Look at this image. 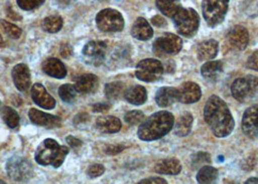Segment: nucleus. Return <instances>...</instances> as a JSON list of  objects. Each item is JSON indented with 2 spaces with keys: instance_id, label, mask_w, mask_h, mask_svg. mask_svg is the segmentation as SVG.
I'll use <instances>...</instances> for the list:
<instances>
[{
  "instance_id": "obj_1",
  "label": "nucleus",
  "mask_w": 258,
  "mask_h": 184,
  "mask_svg": "<svg viewBox=\"0 0 258 184\" xmlns=\"http://www.w3.org/2000/svg\"><path fill=\"white\" fill-rule=\"evenodd\" d=\"M204 119L213 134L218 138L229 136L235 126V121L226 103L216 95L211 96L207 101Z\"/></svg>"
},
{
  "instance_id": "obj_2",
  "label": "nucleus",
  "mask_w": 258,
  "mask_h": 184,
  "mask_svg": "<svg viewBox=\"0 0 258 184\" xmlns=\"http://www.w3.org/2000/svg\"><path fill=\"white\" fill-rule=\"evenodd\" d=\"M174 116L166 111L157 112L146 119L138 129V137L145 142L158 140L174 127Z\"/></svg>"
},
{
  "instance_id": "obj_3",
  "label": "nucleus",
  "mask_w": 258,
  "mask_h": 184,
  "mask_svg": "<svg viewBox=\"0 0 258 184\" xmlns=\"http://www.w3.org/2000/svg\"><path fill=\"white\" fill-rule=\"evenodd\" d=\"M68 152V147L59 145L53 139H46L35 151V161L41 166L51 165L57 169L63 164Z\"/></svg>"
},
{
  "instance_id": "obj_4",
  "label": "nucleus",
  "mask_w": 258,
  "mask_h": 184,
  "mask_svg": "<svg viewBox=\"0 0 258 184\" xmlns=\"http://www.w3.org/2000/svg\"><path fill=\"white\" fill-rule=\"evenodd\" d=\"M234 98L241 103H249L258 99V78L246 75L234 80L231 86Z\"/></svg>"
},
{
  "instance_id": "obj_5",
  "label": "nucleus",
  "mask_w": 258,
  "mask_h": 184,
  "mask_svg": "<svg viewBox=\"0 0 258 184\" xmlns=\"http://www.w3.org/2000/svg\"><path fill=\"white\" fill-rule=\"evenodd\" d=\"M177 31L184 37H192L199 27L200 19L192 8H181L173 17Z\"/></svg>"
},
{
  "instance_id": "obj_6",
  "label": "nucleus",
  "mask_w": 258,
  "mask_h": 184,
  "mask_svg": "<svg viewBox=\"0 0 258 184\" xmlns=\"http://www.w3.org/2000/svg\"><path fill=\"white\" fill-rule=\"evenodd\" d=\"M6 171L11 179L19 182L29 181L34 174L31 163L22 156L10 158L6 163Z\"/></svg>"
},
{
  "instance_id": "obj_7",
  "label": "nucleus",
  "mask_w": 258,
  "mask_h": 184,
  "mask_svg": "<svg viewBox=\"0 0 258 184\" xmlns=\"http://www.w3.org/2000/svg\"><path fill=\"white\" fill-rule=\"evenodd\" d=\"M229 0H203L202 11L210 27H217L222 23L228 10Z\"/></svg>"
},
{
  "instance_id": "obj_8",
  "label": "nucleus",
  "mask_w": 258,
  "mask_h": 184,
  "mask_svg": "<svg viewBox=\"0 0 258 184\" xmlns=\"http://www.w3.org/2000/svg\"><path fill=\"white\" fill-rule=\"evenodd\" d=\"M97 28L102 32H119L124 27V20L122 15L112 8H107L97 14Z\"/></svg>"
},
{
  "instance_id": "obj_9",
  "label": "nucleus",
  "mask_w": 258,
  "mask_h": 184,
  "mask_svg": "<svg viewBox=\"0 0 258 184\" xmlns=\"http://www.w3.org/2000/svg\"><path fill=\"white\" fill-rule=\"evenodd\" d=\"M164 68L160 61L154 58L144 59L136 67L135 75L138 79L146 82L156 81L162 77Z\"/></svg>"
},
{
  "instance_id": "obj_10",
  "label": "nucleus",
  "mask_w": 258,
  "mask_h": 184,
  "mask_svg": "<svg viewBox=\"0 0 258 184\" xmlns=\"http://www.w3.org/2000/svg\"><path fill=\"white\" fill-rule=\"evenodd\" d=\"M182 48L181 38L172 33H165L154 43V53L158 56L173 55L179 53Z\"/></svg>"
},
{
  "instance_id": "obj_11",
  "label": "nucleus",
  "mask_w": 258,
  "mask_h": 184,
  "mask_svg": "<svg viewBox=\"0 0 258 184\" xmlns=\"http://www.w3.org/2000/svg\"><path fill=\"white\" fill-rule=\"evenodd\" d=\"M248 32L245 27L241 26L233 27L226 36L225 49L233 52L244 51L248 44Z\"/></svg>"
},
{
  "instance_id": "obj_12",
  "label": "nucleus",
  "mask_w": 258,
  "mask_h": 184,
  "mask_svg": "<svg viewBox=\"0 0 258 184\" xmlns=\"http://www.w3.org/2000/svg\"><path fill=\"white\" fill-rule=\"evenodd\" d=\"M106 52L107 44L104 41H91L85 45L83 55L89 64L99 66L103 62Z\"/></svg>"
},
{
  "instance_id": "obj_13",
  "label": "nucleus",
  "mask_w": 258,
  "mask_h": 184,
  "mask_svg": "<svg viewBox=\"0 0 258 184\" xmlns=\"http://www.w3.org/2000/svg\"><path fill=\"white\" fill-rule=\"evenodd\" d=\"M242 130L249 139L258 138V105L248 108L243 116Z\"/></svg>"
},
{
  "instance_id": "obj_14",
  "label": "nucleus",
  "mask_w": 258,
  "mask_h": 184,
  "mask_svg": "<svg viewBox=\"0 0 258 184\" xmlns=\"http://www.w3.org/2000/svg\"><path fill=\"white\" fill-rule=\"evenodd\" d=\"M28 118L35 125L46 127V128H58L61 126V119L50 114H46L34 108L30 109L28 112Z\"/></svg>"
},
{
  "instance_id": "obj_15",
  "label": "nucleus",
  "mask_w": 258,
  "mask_h": 184,
  "mask_svg": "<svg viewBox=\"0 0 258 184\" xmlns=\"http://www.w3.org/2000/svg\"><path fill=\"white\" fill-rule=\"evenodd\" d=\"M178 101L183 104H194L200 100L202 92L200 86L192 82V81H185L181 83V86L178 88Z\"/></svg>"
},
{
  "instance_id": "obj_16",
  "label": "nucleus",
  "mask_w": 258,
  "mask_h": 184,
  "mask_svg": "<svg viewBox=\"0 0 258 184\" xmlns=\"http://www.w3.org/2000/svg\"><path fill=\"white\" fill-rule=\"evenodd\" d=\"M31 97L36 105L45 110H52L56 105L54 98L41 83H35L32 86Z\"/></svg>"
},
{
  "instance_id": "obj_17",
  "label": "nucleus",
  "mask_w": 258,
  "mask_h": 184,
  "mask_svg": "<svg viewBox=\"0 0 258 184\" xmlns=\"http://www.w3.org/2000/svg\"><path fill=\"white\" fill-rule=\"evenodd\" d=\"M14 84L19 91H26L31 83V76L28 66L20 63L15 66L12 70Z\"/></svg>"
},
{
  "instance_id": "obj_18",
  "label": "nucleus",
  "mask_w": 258,
  "mask_h": 184,
  "mask_svg": "<svg viewBox=\"0 0 258 184\" xmlns=\"http://www.w3.org/2000/svg\"><path fill=\"white\" fill-rule=\"evenodd\" d=\"M42 69L45 74L54 79H64L67 70L64 64L57 58H48L42 64Z\"/></svg>"
},
{
  "instance_id": "obj_19",
  "label": "nucleus",
  "mask_w": 258,
  "mask_h": 184,
  "mask_svg": "<svg viewBox=\"0 0 258 184\" xmlns=\"http://www.w3.org/2000/svg\"><path fill=\"white\" fill-rule=\"evenodd\" d=\"M99 84V79L93 74H85L80 76L75 81V88L78 93L88 94L94 92Z\"/></svg>"
},
{
  "instance_id": "obj_20",
  "label": "nucleus",
  "mask_w": 258,
  "mask_h": 184,
  "mask_svg": "<svg viewBox=\"0 0 258 184\" xmlns=\"http://www.w3.org/2000/svg\"><path fill=\"white\" fill-rule=\"evenodd\" d=\"M131 34L140 41H148L154 36V30L144 18H138L131 28Z\"/></svg>"
},
{
  "instance_id": "obj_21",
  "label": "nucleus",
  "mask_w": 258,
  "mask_h": 184,
  "mask_svg": "<svg viewBox=\"0 0 258 184\" xmlns=\"http://www.w3.org/2000/svg\"><path fill=\"white\" fill-rule=\"evenodd\" d=\"M178 88L169 86L161 87L157 90L155 95L156 104L161 108H167L178 101Z\"/></svg>"
},
{
  "instance_id": "obj_22",
  "label": "nucleus",
  "mask_w": 258,
  "mask_h": 184,
  "mask_svg": "<svg viewBox=\"0 0 258 184\" xmlns=\"http://www.w3.org/2000/svg\"><path fill=\"white\" fill-rule=\"evenodd\" d=\"M219 52V43L216 40L202 42L197 48V57L201 61L214 59Z\"/></svg>"
},
{
  "instance_id": "obj_23",
  "label": "nucleus",
  "mask_w": 258,
  "mask_h": 184,
  "mask_svg": "<svg viewBox=\"0 0 258 184\" xmlns=\"http://www.w3.org/2000/svg\"><path fill=\"white\" fill-rule=\"evenodd\" d=\"M96 128L105 134H115L120 130L121 122L113 116L100 117L96 119Z\"/></svg>"
},
{
  "instance_id": "obj_24",
  "label": "nucleus",
  "mask_w": 258,
  "mask_h": 184,
  "mask_svg": "<svg viewBox=\"0 0 258 184\" xmlns=\"http://www.w3.org/2000/svg\"><path fill=\"white\" fill-rule=\"evenodd\" d=\"M155 172L161 173V174L176 175L181 172V163L177 159L160 160L155 164Z\"/></svg>"
},
{
  "instance_id": "obj_25",
  "label": "nucleus",
  "mask_w": 258,
  "mask_h": 184,
  "mask_svg": "<svg viewBox=\"0 0 258 184\" xmlns=\"http://www.w3.org/2000/svg\"><path fill=\"white\" fill-rule=\"evenodd\" d=\"M124 97L130 104L140 106L147 101L148 94L146 88L142 85H134L125 91Z\"/></svg>"
},
{
  "instance_id": "obj_26",
  "label": "nucleus",
  "mask_w": 258,
  "mask_h": 184,
  "mask_svg": "<svg viewBox=\"0 0 258 184\" xmlns=\"http://www.w3.org/2000/svg\"><path fill=\"white\" fill-rule=\"evenodd\" d=\"M223 72L221 61H209L201 67V74L207 80H217Z\"/></svg>"
},
{
  "instance_id": "obj_27",
  "label": "nucleus",
  "mask_w": 258,
  "mask_h": 184,
  "mask_svg": "<svg viewBox=\"0 0 258 184\" xmlns=\"http://www.w3.org/2000/svg\"><path fill=\"white\" fill-rule=\"evenodd\" d=\"M192 124H194L192 115L189 113H185L178 119V121L174 125V132L179 137H185L191 131Z\"/></svg>"
},
{
  "instance_id": "obj_28",
  "label": "nucleus",
  "mask_w": 258,
  "mask_h": 184,
  "mask_svg": "<svg viewBox=\"0 0 258 184\" xmlns=\"http://www.w3.org/2000/svg\"><path fill=\"white\" fill-rule=\"evenodd\" d=\"M156 7L164 16L173 18L181 8L180 0H155Z\"/></svg>"
},
{
  "instance_id": "obj_29",
  "label": "nucleus",
  "mask_w": 258,
  "mask_h": 184,
  "mask_svg": "<svg viewBox=\"0 0 258 184\" xmlns=\"http://www.w3.org/2000/svg\"><path fill=\"white\" fill-rule=\"evenodd\" d=\"M125 84L121 81H113L105 85L104 93L107 99L109 100H117L121 98L125 93Z\"/></svg>"
},
{
  "instance_id": "obj_30",
  "label": "nucleus",
  "mask_w": 258,
  "mask_h": 184,
  "mask_svg": "<svg viewBox=\"0 0 258 184\" xmlns=\"http://www.w3.org/2000/svg\"><path fill=\"white\" fill-rule=\"evenodd\" d=\"M219 176V171L211 166H203L196 175V179L199 183L209 184L216 182Z\"/></svg>"
},
{
  "instance_id": "obj_31",
  "label": "nucleus",
  "mask_w": 258,
  "mask_h": 184,
  "mask_svg": "<svg viewBox=\"0 0 258 184\" xmlns=\"http://www.w3.org/2000/svg\"><path fill=\"white\" fill-rule=\"evenodd\" d=\"M63 27V20L58 16H50L43 20L42 27L49 33H56Z\"/></svg>"
},
{
  "instance_id": "obj_32",
  "label": "nucleus",
  "mask_w": 258,
  "mask_h": 184,
  "mask_svg": "<svg viewBox=\"0 0 258 184\" xmlns=\"http://www.w3.org/2000/svg\"><path fill=\"white\" fill-rule=\"evenodd\" d=\"M1 117L4 120V122L10 127V128H16L18 127L20 123V116L19 114L12 109L11 107H2L1 111Z\"/></svg>"
},
{
  "instance_id": "obj_33",
  "label": "nucleus",
  "mask_w": 258,
  "mask_h": 184,
  "mask_svg": "<svg viewBox=\"0 0 258 184\" xmlns=\"http://www.w3.org/2000/svg\"><path fill=\"white\" fill-rule=\"evenodd\" d=\"M77 93L75 86L71 84H63L58 88V95L65 103H72L75 100Z\"/></svg>"
},
{
  "instance_id": "obj_34",
  "label": "nucleus",
  "mask_w": 258,
  "mask_h": 184,
  "mask_svg": "<svg viewBox=\"0 0 258 184\" xmlns=\"http://www.w3.org/2000/svg\"><path fill=\"white\" fill-rule=\"evenodd\" d=\"M0 25L2 27V29L4 30V32L11 38L13 39H18L21 37L22 35V29L20 27L15 26L11 23H8L4 20H1L0 21Z\"/></svg>"
},
{
  "instance_id": "obj_35",
  "label": "nucleus",
  "mask_w": 258,
  "mask_h": 184,
  "mask_svg": "<svg viewBox=\"0 0 258 184\" xmlns=\"http://www.w3.org/2000/svg\"><path fill=\"white\" fill-rule=\"evenodd\" d=\"M212 162V159L209 153L207 152H197L192 156V167L194 169H197L199 167H203L206 164H210Z\"/></svg>"
},
{
  "instance_id": "obj_36",
  "label": "nucleus",
  "mask_w": 258,
  "mask_h": 184,
  "mask_svg": "<svg viewBox=\"0 0 258 184\" xmlns=\"http://www.w3.org/2000/svg\"><path fill=\"white\" fill-rule=\"evenodd\" d=\"M145 119V115L141 111H130L125 117L124 120L130 125H137L140 124Z\"/></svg>"
},
{
  "instance_id": "obj_37",
  "label": "nucleus",
  "mask_w": 258,
  "mask_h": 184,
  "mask_svg": "<svg viewBox=\"0 0 258 184\" xmlns=\"http://www.w3.org/2000/svg\"><path fill=\"white\" fill-rule=\"evenodd\" d=\"M45 0H17L19 7L25 11H30L40 7Z\"/></svg>"
},
{
  "instance_id": "obj_38",
  "label": "nucleus",
  "mask_w": 258,
  "mask_h": 184,
  "mask_svg": "<svg viewBox=\"0 0 258 184\" xmlns=\"http://www.w3.org/2000/svg\"><path fill=\"white\" fill-rule=\"evenodd\" d=\"M105 171V168L103 165L101 164H93L90 166V168L88 169V174L91 178H95L98 177L100 175H102Z\"/></svg>"
},
{
  "instance_id": "obj_39",
  "label": "nucleus",
  "mask_w": 258,
  "mask_h": 184,
  "mask_svg": "<svg viewBox=\"0 0 258 184\" xmlns=\"http://www.w3.org/2000/svg\"><path fill=\"white\" fill-rule=\"evenodd\" d=\"M246 66H247V68H249L251 70L258 71V50L248 57Z\"/></svg>"
},
{
  "instance_id": "obj_40",
  "label": "nucleus",
  "mask_w": 258,
  "mask_h": 184,
  "mask_svg": "<svg viewBox=\"0 0 258 184\" xmlns=\"http://www.w3.org/2000/svg\"><path fill=\"white\" fill-rule=\"evenodd\" d=\"M111 106L107 103H97L95 105L92 106V111L94 113H106L110 110Z\"/></svg>"
},
{
  "instance_id": "obj_41",
  "label": "nucleus",
  "mask_w": 258,
  "mask_h": 184,
  "mask_svg": "<svg viewBox=\"0 0 258 184\" xmlns=\"http://www.w3.org/2000/svg\"><path fill=\"white\" fill-rule=\"evenodd\" d=\"M124 149L123 145H109L106 148V153L110 155H116L117 153L121 152Z\"/></svg>"
},
{
  "instance_id": "obj_42",
  "label": "nucleus",
  "mask_w": 258,
  "mask_h": 184,
  "mask_svg": "<svg viewBox=\"0 0 258 184\" xmlns=\"http://www.w3.org/2000/svg\"><path fill=\"white\" fill-rule=\"evenodd\" d=\"M66 142H67V144L70 145L72 148H79V147H81L82 145H83L82 141H80L79 139L73 137V136H68V137H66Z\"/></svg>"
},
{
  "instance_id": "obj_43",
  "label": "nucleus",
  "mask_w": 258,
  "mask_h": 184,
  "mask_svg": "<svg viewBox=\"0 0 258 184\" xmlns=\"http://www.w3.org/2000/svg\"><path fill=\"white\" fill-rule=\"evenodd\" d=\"M152 24L157 27H165L167 25L166 21L163 19V17L161 16H155L152 19Z\"/></svg>"
},
{
  "instance_id": "obj_44",
  "label": "nucleus",
  "mask_w": 258,
  "mask_h": 184,
  "mask_svg": "<svg viewBox=\"0 0 258 184\" xmlns=\"http://www.w3.org/2000/svg\"><path fill=\"white\" fill-rule=\"evenodd\" d=\"M140 184L142 183H167V181L163 178H160V177H150V178H145L141 180Z\"/></svg>"
},
{
  "instance_id": "obj_45",
  "label": "nucleus",
  "mask_w": 258,
  "mask_h": 184,
  "mask_svg": "<svg viewBox=\"0 0 258 184\" xmlns=\"http://www.w3.org/2000/svg\"><path fill=\"white\" fill-rule=\"evenodd\" d=\"M90 119V117L88 114H80L74 119V123L75 124H80V123H86L88 120Z\"/></svg>"
},
{
  "instance_id": "obj_46",
  "label": "nucleus",
  "mask_w": 258,
  "mask_h": 184,
  "mask_svg": "<svg viewBox=\"0 0 258 184\" xmlns=\"http://www.w3.org/2000/svg\"><path fill=\"white\" fill-rule=\"evenodd\" d=\"M6 13H7V16H8L11 20H13V21H21V20H22V17H21L19 14L14 12L13 10H12L11 8H9V7L7 8Z\"/></svg>"
},
{
  "instance_id": "obj_47",
  "label": "nucleus",
  "mask_w": 258,
  "mask_h": 184,
  "mask_svg": "<svg viewBox=\"0 0 258 184\" xmlns=\"http://www.w3.org/2000/svg\"><path fill=\"white\" fill-rule=\"evenodd\" d=\"M56 2V4H58L60 7H68L70 5H72L75 1L77 0H54Z\"/></svg>"
},
{
  "instance_id": "obj_48",
  "label": "nucleus",
  "mask_w": 258,
  "mask_h": 184,
  "mask_svg": "<svg viewBox=\"0 0 258 184\" xmlns=\"http://www.w3.org/2000/svg\"><path fill=\"white\" fill-rule=\"evenodd\" d=\"M60 52L62 53L63 57H67V56H69L72 53V48L69 45H65V46L61 48Z\"/></svg>"
},
{
  "instance_id": "obj_49",
  "label": "nucleus",
  "mask_w": 258,
  "mask_h": 184,
  "mask_svg": "<svg viewBox=\"0 0 258 184\" xmlns=\"http://www.w3.org/2000/svg\"><path fill=\"white\" fill-rule=\"evenodd\" d=\"M258 184V178L257 177H251V178H248L246 181H245V184Z\"/></svg>"
},
{
  "instance_id": "obj_50",
  "label": "nucleus",
  "mask_w": 258,
  "mask_h": 184,
  "mask_svg": "<svg viewBox=\"0 0 258 184\" xmlns=\"http://www.w3.org/2000/svg\"><path fill=\"white\" fill-rule=\"evenodd\" d=\"M4 41L2 39V36H1V34H0V48H3L4 47Z\"/></svg>"
},
{
  "instance_id": "obj_51",
  "label": "nucleus",
  "mask_w": 258,
  "mask_h": 184,
  "mask_svg": "<svg viewBox=\"0 0 258 184\" xmlns=\"http://www.w3.org/2000/svg\"><path fill=\"white\" fill-rule=\"evenodd\" d=\"M0 183L5 184V182H4V181H3V180L0 178Z\"/></svg>"
},
{
  "instance_id": "obj_52",
  "label": "nucleus",
  "mask_w": 258,
  "mask_h": 184,
  "mask_svg": "<svg viewBox=\"0 0 258 184\" xmlns=\"http://www.w3.org/2000/svg\"><path fill=\"white\" fill-rule=\"evenodd\" d=\"M2 107H3V106H2V104H1V101H0V111H1V109H2Z\"/></svg>"
},
{
  "instance_id": "obj_53",
  "label": "nucleus",
  "mask_w": 258,
  "mask_h": 184,
  "mask_svg": "<svg viewBox=\"0 0 258 184\" xmlns=\"http://www.w3.org/2000/svg\"><path fill=\"white\" fill-rule=\"evenodd\" d=\"M99 1H105V0H99Z\"/></svg>"
}]
</instances>
